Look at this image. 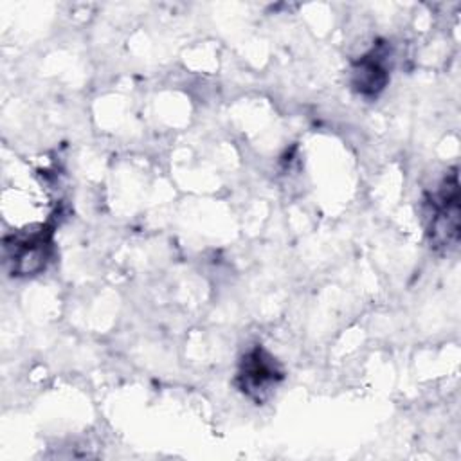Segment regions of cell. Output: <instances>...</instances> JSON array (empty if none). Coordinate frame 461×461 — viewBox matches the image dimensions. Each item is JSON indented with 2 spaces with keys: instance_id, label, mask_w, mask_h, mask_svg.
Segmentation results:
<instances>
[{
  "instance_id": "cell-1",
  "label": "cell",
  "mask_w": 461,
  "mask_h": 461,
  "mask_svg": "<svg viewBox=\"0 0 461 461\" xmlns=\"http://www.w3.org/2000/svg\"><path fill=\"white\" fill-rule=\"evenodd\" d=\"M429 234L434 245L452 247L459 240V185L457 175L445 178L429 200Z\"/></svg>"
},
{
  "instance_id": "cell-2",
  "label": "cell",
  "mask_w": 461,
  "mask_h": 461,
  "mask_svg": "<svg viewBox=\"0 0 461 461\" xmlns=\"http://www.w3.org/2000/svg\"><path fill=\"white\" fill-rule=\"evenodd\" d=\"M281 378L283 371L277 362L261 348H254L245 355L238 373L240 389L256 402H263Z\"/></svg>"
},
{
  "instance_id": "cell-3",
  "label": "cell",
  "mask_w": 461,
  "mask_h": 461,
  "mask_svg": "<svg viewBox=\"0 0 461 461\" xmlns=\"http://www.w3.org/2000/svg\"><path fill=\"white\" fill-rule=\"evenodd\" d=\"M353 86L366 95H376L387 83V70L378 54L360 58L351 70Z\"/></svg>"
}]
</instances>
